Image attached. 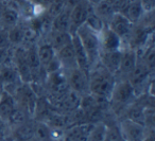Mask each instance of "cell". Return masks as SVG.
I'll use <instances>...</instances> for the list:
<instances>
[{
  "label": "cell",
  "mask_w": 155,
  "mask_h": 141,
  "mask_svg": "<svg viewBox=\"0 0 155 141\" xmlns=\"http://www.w3.org/2000/svg\"><path fill=\"white\" fill-rule=\"evenodd\" d=\"M116 82V77L100 63L88 71V92L96 98L107 100Z\"/></svg>",
  "instance_id": "6da1fadb"
},
{
  "label": "cell",
  "mask_w": 155,
  "mask_h": 141,
  "mask_svg": "<svg viewBox=\"0 0 155 141\" xmlns=\"http://www.w3.org/2000/svg\"><path fill=\"white\" fill-rule=\"evenodd\" d=\"M134 88L127 79H116L114 87L108 98V107L112 113L120 118L124 110L136 100Z\"/></svg>",
  "instance_id": "7a4b0ae2"
},
{
  "label": "cell",
  "mask_w": 155,
  "mask_h": 141,
  "mask_svg": "<svg viewBox=\"0 0 155 141\" xmlns=\"http://www.w3.org/2000/svg\"><path fill=\"white\" fill-rule=\"evenodd\" d=\"M74 34L79 37L85 52H86L89 63V70H91L94 66H96L99 63L100 51H101L99 33L89 29L86 25H83L75 31Z\"/></svg>",
  "instance_id": "3957f363"
},
{
  "label": "cell",
  "mask_w": 155,
  "mask_h": 141,
  "mask_svg": "<svg viewBox=\"0 0 155 141\" xmlns=\"http://www.w3.org/2000/svg\"><path fill=\"white\" fill-rule=\"evenodd\" d=\"M118 130L121 137L125 141H149L152 138L149 135V130L153 128H148L144 125L130 120L127 118H121L118 121Z\"/></svg>",
  "instance_id": "277c9868"
},
{
  "label": "cell",
  "mask_w": 155,
  "mask_h": 141,
  "mask_svg": "<svg viewBox=\"0 0 155 141\" xmlns=\"http://www.w3.org/2000/svg\"><path fill=\"white\" fill-rule=\"evenodd\" d=\"M64 71L67 85L69 89L78 92L81 96L88 94V72L82 70L79 67Z\"/></svg>",
  "instance_id": "5b68a950"
},
{
  "label": "cell",
  "mask_w": 155,
  "mask_h": 141,
  "mask_svg": "<svg viewBox=\"0 0 155 141\" xmlns=\"http://www.w3.org/2000/svg\"><path fill=\"white\" fill-rule=\"evenodd\" d=\"M94 10V7L86 0H79L78 3L70 10L69 15V32L74 34L75 31L85 24L88 14Z\"/></svg>",
  "instance_id": "8992f818"
},
{
  "label": "cell",
  "mask_w": 155,
  "mask_h": 141,
  "mask_svg": "<svg viewBox=\"0 0 155 141\" xmlns=\"http://www.w3.org/2000/svg\"><path fill=\"white\" fill-rule=\"evenodd\" d=\"M106 25L121 39V41H122V48H127V41L130 38V35H131L132 29H133L134 25L120 13H115L114 16L110 18V21Z\"/></svg>",
  "instance_id": "52a82bcc"
},
{
  "label": "cell",
  "mask_w": 155,
  "mask_h": 141,
  "mask_svg": "<svg viewBox=\"0 0 155 141\" xmlns=\"http://www.w3.org/2000/svg\"><path fill=\"white\" fill-rule=\"evenodd\" d=\"M138 62L137 53L132 48H122L121 49L120 64H119L118 71L115 74L116 79H127L129 74L135 68Z\"/></svg>",
  "instance_id": "ba28073f"
},
{
  "label": "cell",
  "mask_w": 155,
  "mask_h": 141,
  "mask_svg": "<svg viewBox=\"0 0 155 141\" xmlns=\"http://www.w3.org/2000/svg\"><path fill=\"white\" fill-rule=\"evenodd\" d=\"M99 37L101 51H116V50L122 49L121 39L108 28L107 25H105L102 31L99 33Z\"/></svg>",
  "instance_id": "9c48e42d"
},
{
  "label": "cell",
  "mask_w": 155,
  "mask_h": 141,
  "mask_svg": "<svg viewBox=\"0 0 155 141\" xmlns=\"http://www.w3.org/2000/svg\"><path fill=\"white\" fill-rule=\"evenodd\" d=\"M0 20L5 29H10L19 24L20 16L12 2H2L0 7Z\"/></svg>",
  "instance_id": "30bf717a"
},
{
  "label": "cell",
  "mask_w": 155,
  "mask_h": 141,
  "mask_svg": "<svg viewBox=\"0 0 155 141\" xmlns=\"http://www.w3.org/2000/svg\"><path fill=\"white\" fill-rule=\"evenodd\" d=\"M118 13L122 14L133 25H136L146 13V9L141 5V2L137 0H129Z\"/></svg>",
  "instance_id": "8fae6325"
},
{
  "label": "cell",
  "mask_w": 155,
  "mask_h": 141,
  "mask_svg": "<svg viewBox=\"0 0 155 141\" xmlns=\"http://www.w3.org/2000/svg\"><path fill=\"white\" fill-rule=\"evenodd\" d=\"M41 38H44L55 51H58L61 48L65 47L66 45L71 43L72 34L67 32V31H58L51 29L46 36L41 37Z\"/></svg>",
  "instance_id": "7c38bea8"
},
{
  "label": "cell",
  "mask_w": 155,
  "mask_h": 141,
  "mask_svg": "<svg viewBox=\"0 0 155 141\" xmlns=\"http://www.w3.org/2000/svg\"><path fill=\"white\" fill-rule=\"evenodd\" d=\"M55 56L62 70H69V69L77 68V60H75L74 50L72 47V43L68 44L65 47L61 48L60 50L55 51Z\"/></svg>",
  "instance_id": "4fadbf2b"
},
{
  "label": "cell",
  "mask_w": 155,
  "mask_h": 141,
  "mask_svg": "<svg viewBox=\"0 0 155 141\" xmlns=\"http://www.w3.org/2000/svg\"><path fill=\"white\" fill-rule=\"evenodd\" d=\"M17 107V102L12 94L8 93L7 91L1 92L0 94V118L5 122V124L8 123L12 115L15 113Z\"/></svg>",
  "instance_id": "5bb4252c"
},
{
  "label": "cell",
  "mask_w": 155,
  "mask_h": 141,
  "mask_svg": "<svg viewBox=\"0 0 155 141\" xmlns=\"http://www.w3.org/2000/svg\"><path fill=\"white\" fill-rule=\"evenodd\" d=\"M121 57V50H116V51H101L99 56V63L107 69L110 73L116 74L118 71L119 64H120Z\"/></svg>",
  "instance_id": "9a60e30c"
},
{
  "label": "cell",
  "mask_w": 155,
  "mask_h": 141,
  "mask_svg": "<svg viewBox=\"0 0 155 141\" xmlns=\"http://www.w3.org/2000/svg\"><path fill=\"white\" fill-rule=\"evenodd\" d=\"M36 53H37V56H38L39 64H41L43 71H44V69L55 58V50H54L44 38H39V41H37Z\"/></svg>",
  "instance_id": "2e32d148"
},
{
  "label": "cell",
  "mask_w": 155,
  "mask_h": 141,
  "mask_svg": "<svg viewBox=\"0 0 155 141\" xmlns=\"http://www.w3.org/2000/svg\"><path fill=\"white\" fill-rule=\"evenodd\" d=\"M94 12L105 24L110 21V19L114 16L115 13H118L113 0H101L99 3L94 5Z\"/></svg>",
  "instance_id": "e0dca14e"
},
{
  "label": "cell",
  "mask_w": 155,
  "mask_h": 141,
  "mask_svg": "<svg viewBox=\"0 0 155 141\" xmlns=\"http://www.w3.org/2000/svg\"><path fill=\"white\" fill-rule=\"evenodd\" d=\"M72 47L74 50V55H75V60H77V64L78 67L82 70L88 72L89 71V63H88V58H87L86 52H85L84 48H83L82 44H81L79 37L75 34H72Z\"/></svg>",
  "instance_id": "ac0fdd59"
},
{
  "label": "cell",
  "mask_w": 155,
  "mask_h": 141,
  "mask_svg": "<svg viewBox=\"0 0 155 141\" xmlns=\"http://www.w3.org/2000/svg\"><path fill=\"white\" fill-rule=\"evenodd\" d=\"M106 136H107V125L105 122L98 121L94 123L87 141H106Z\"/></svg>",
  "instance_id": "d6986e66"
},
{
  "label": "cell",
  "mask_w": 155,
  "mask_h": 141,
  "mask_svg": "<svg viewBox=\"0 0 155 141\" xmlns=\"http://www.w3.org/2000/svg\"><path fill=\"white\" fill-rule=\"evenodd\" d=\"M69 15H70V10L65 8L62 12H60V13L53 18L52 29L58 30V31H67V32H69Z\"/></svg>",
  "instance_id": "ffe728a7"
},
{
  "label": "cell",
  "mask_w": 155,
  "mask_h": 141,
  "mask_svg": "<svg viewBox=\"0 0 155 141\" xmlns=\"http://www.w3.org/2000/svg\"><path fill=\"white\" fill-rule=\"evenodd\" d=\"M8 35H9V41L11 47H19L24 45V32L20 21L13 28L8 29Z\"/></svg>",
  "instance_id": "44dd1931"
},
{
  "label": "cell",
  "mask_w": 155,
  "mask_h": 141,
  "mask_svg": "<svg viewBox=\"0 0 155 141\" xmlns=\"http://www.w3.org/2000/svg\"><path fill=\"white\" fill-rule=\"evenodd\" d=\"M84 25H86L89 29H91V30L95 31V32L100 33L106 24L101 19V18L98 17V16L96 15L95 12H94V10H93V11L88 14V16H87V18H86V21H85Z\"/></svg>",
  "instance_id": "7402d4cb"
},
{
  "label": "cell",
  "mask_w": 155,
  "mask_h": 141,
  "mask_svg": "<svg viewBox=\"0 0 155 141\" xmlns=\"http://www.w3.org/2000/svg\"><path fill=\"white\" fill-rule=\"evenodd\" d=\"M10 41H9V35H8V30L7 29H1L0 30V48L7 49L10 48Z\"/></svg>",
  "instance_id": "603a6c76"
},
{
  "label": "cell",
  "mask_w": 155,
  "mask_h": 141,
  "mask_svg": "<svg viewBox=\"0 0 155 141\" xmlns=\"http://www.w3.org/2000/svg\"><path fill=\"white\" fill-rule=\"evenodd\" d=\"M137 1L141 2V5L146 9V11L154 10V0H137Z\"/></svg>",
  "instance_id": "cb8c5ba5"
},
{
  "label": "cell",
  "mask_w": 155,
  "mask_h": 141,
  "mask_svg": "<svg viewBox=\"0 0 155 141\" xmlns=\"http://www.w3.org/2000/svg\"><path fill=\"white\" fill-rule=\"evenodd\" d=\"M86 1H88V2L91 3V5L94 7V5H96L97 3H99L100 1H101V0H86Z\"/></svg>",
  "instance_id": "d4e9b609"
},
{
  "label": "cell",
  "mask_w": 155,
  "mask_h": 141,
  "mask_svg": "<svg viewBox=\"0 0 155 141\" xmlns=\"http://www.w3.org/2000/svg\"><path fill=\"white\" fill-rule=\"evenodd\" d=\"M28 141H41V140H38V139H36V138H34V137H33L32 139H30V140H28Z\"/></svg>",
  "instance_id": "484cf974"
},
{
  "label": "cell",
  "mask_w": 155,
  "mask_h": 141,
  "mask_svg": "<svg viewBox=\"0 0 155 141\" xmlns=\"http://www.w3.org/2000/svg\"><path fill=\"white\" fill-rule=\"evenodd\" d=\"M117 141H125V140H124V139L122 138V137H120V138H119V139H118V140H117Z\"/></svg>",
  "instance_id": "4316f807"
},
{
  "label": "cell",
  "mask_w": 155,
  "mask_h": 141,
  "mask_svg": "<svg viewBox=\"0 0 155 141\" xmlns=\"http://www.w3.org/2000/svg\"><path fill=\"white\" fill-rule=\"evenodd\" d=\"M1 29H5V28L2 27V24H1V20H0V30H1Z\"/></svg>",
  "instance_id": "83f0119b"
},
{
  "label": "cell",
  "mask_w": 155,
  "mask_h": 141,
  "mask_svg": "<svg viewBox=\"0 0 155 141\" xmlns=\"http://www.w3.org/2000/svg\"><path fill=\"white\" fill-rule=\"evenodd\" d=\"M1 5H2V0H0V7H1Z\"/></svg>",
  "instance_id": "f1b7e54d"
},
{
  "label": "cell",
  "mask_w": 155,
  "mask_h": 141,
  "mask_svg": "<svg viewBox=\"0 0 155 141\" xmlns=\"http://www.w3.org/2000/svg\"><path fill=\"white\" fill-rule=\"evenodd\" d=\"M1 92H2V90H1V89H0V94H1Z\"/></svg>",
  "instance_id": "f546056e"
},
{
  "label": "cell",
  "mask_w": 155,
  "mask_h": 141,
  "mask_svg": "<svg viewBox=\"0 0 155 141\" xmlns=\"http://www.w3.org/2000/svg\"><path fill=\"white\" fill-rule=\"evenodd\" d=\"M0 68H1V65H0Z\"/></svg>",
  "instance_id": "4dcf8cb0"
}]
</instances>
